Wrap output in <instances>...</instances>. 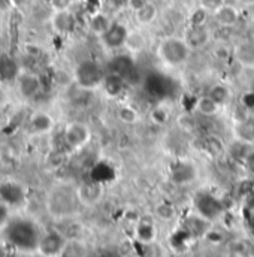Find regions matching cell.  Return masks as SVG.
I'll list each match as a JSON object with an SVG mask.
<instances>
[{"label": "cell", "mask_w": 254, "mask_h": 257, "mask_svg": "<svg viewBox=\"0 0 254 257\" xmlns=\"http://www.w3.org/2000/svg\"><path fill=\"white\" fill-rule=\"evenodd\" d=\"M2 232L8 245L21 253L38 251L39 241L44 233L39 224L27 217H17L9 220Z\"/></svg>", "instance_id": "6da1fadb"}, {"label": "cell", "mask_w": 254, "mask_h": 257, "mask_svg": "<svg viewBox=\"0 0 254 257\" xmlns=\"http://www.w3.org/2000/svg\"><path fill=\"white\" fill-rule=\"evenodd\" d=\"M79 199L76 194V189L69 184H59L53 187L47 196V211L54 218H67L73 215L76 208L79 206Z\"/></svg>", "instance_id": "7a4b0ae2"}, {"label": "cell", "mask_w": 254, "mask_h": 257, "mask_svg": "<svg viewBox=\"0 0 254 257\" xmlns=\"http://www.w3.org/2000/svg\"><path fill=\"white\" fill-rule=\"evenodd\" d=\"M157 57L168 67H180L190 59L191 50L183 36H166L157 45Z\"/></svg>", "instance_id": "3957f363"}, {"label": "cell", "mask_w": 254, "mask_h": 257, "mask_svg": "<svg viewBox=\"0 0 254 257\" xmlns=\"http://www.w3.org/2000/svg\"><path fill=\"white\" fill-rule=\"evenodd\" d=\"M105 72L102 66L94 60H82L73 69V82L85 91L96 90L102 87Z\"/></svg>", "instance_id": "277c9868"}, {"label": "cell", "mask_w": 254, "mask_h": 257, "mask_svg": "<svg viewBox=\"0 0 254 257\" xmlns=\"http://www.w3.org/2000/svg\"><path fill=\"white\" fill-rule=\"evenodd\" d=\"M91 128L84 121H70L64 126L63 142L70 150H81L91 141Z\"/></svg>", "instance_id": "5b68a950"}, {"label": "cell", "mask_w": 254, "mask_h": 257, "mask_svg": "<svg viewBox=\"0 0 254 257\" xmlns=\"http://www.w3.org/2000/svg\"><path fill=\"white\" fill-rule=\"evenodd\" d=\"M67 242L69 241L66 235L60 230H56V229L45 230L39 241L38 253L42 257H62Z\"/></svg>", "instance_id": "8992f818"}, {"label": "cell", "mask_w": 254, "mask_h": 257, "mask_svg": "<svg viewBox=\"0 0 254 257\" xmlns=\"http://www.w3.org/2000/svg\"><path fill=\"white\" fill-rule=\"evenodd\" d=\"M27 193L24 186L20 181L15 180H5L0 183V202L12 206H20L26 202Z\"/></svg>", "instance_id": "52a82bcc"}, {"label": "cell", "mask_w": 254, "mask_h": 257, "mask_svg": "<svg viewBox=\"0 0 254 257\" xmlns=\"http://www.w3.org/2000/svg\"><path fill=\"white\" fill-rule=\"evenodd\" d=\"M194 205H196L199 215H202L203 218H206L209 221L217 218L223 211L220 200L209 193H199L194 199Z\"/></svg>", "instance_id": "ba28073f"}, {"label": "cell", "mask_w": 254, "mask_h": 257, "mask_svg": "<svg viewBox=\"0 0 254 257\" xmlns=\"http://www.w3.org/2000/svg\"><path fill=\"white\" fill-rule=\"evenodd\" d=\"M76 194L82 206H94L103 197V186L97 180L82 183L76 187Z\"/></svg>", "instance_id": "9c48e42d"}, {"label": "cell", "mask_w": 254, "mask_h": 257, "mask_svg": "<svg viewBox=\"0 0 254 257\" xmlns=\"http://www.w3.org/2000/svg\"><path fill=\"white\" fill-rule=\"evenodd\" d=\"M212 18L217 23V26H220L223 29H232V27H235L239 23L241 12H239V9L236 6L224 2L221 6H218L212 12Z\"/></svg>", "instance_id": "30bf717a"}, {"label": "cell", "mask_w": 254, "mask_h": 257, "mask_svg": "<svg viewBox=\"0 0 254 257\" xmlns=\"http://www.w3.org/2000/svg\"><path fill=\"white\" fill-rule=\"evenodd\" d=\"M233 62L242 69L254 70V41H241L232 48Z\"/></svg>", "instance_id": "8fae6325"}, {"label": "cell", "mask_w": 254, "mask_h": 257, "mask_svg": "<svg viewBox=\"0 0 254 257\" xmlns=\"http://www.w3.org/2000/svg\"><path fill=\"white\" fill-rule=\"evenodd\" d=\"M129 32L130 30H127L126 26L120 23H112L111 29L100 38V41L108 50H120L126 47Z\"/></svg>", "instance_id": "7c38bea8"}, {"label": "cell", "mask_w": 254, "mask_h": 257, "mask_svg": "<svg viewBox=\"0 0 254 257\" xmlns=\"http://www.w3.org/2000/svg\"><path fill=\"white\" fill-rule=\"evenodd\" d=\"M184 41L189 44L191 50H200L205 45H208L209 39H211V33L206 29V26H189L184 30L183 35Z\"/></svg>", "instance_id": "4fadbf2b"}, {"label": "cell", "mask_w": 254, "mask_h": 257, "mask_svg": "<svg viewBox=\"0 0 254 257\" xmlns=\"http://www.w3.org/2000/svg\"><path fill=\"white\" fill-rule=\"evenodd\" d=\"M127 85L129 84L126 82V79L115 72H108L103 78V82H102L103 91L106 93V96H109L112 99L120 97L126 91Z\"/></svg>", "instance_id": "5bb4252c"}, {"label": "cell", "mask_w": 254, "mask_h": 257, "mask_svg": "<svg viewBox=\"0 0 254 257\" xmlns=\"http://www.w3.org/2000/svg\"><path fill=\"white\" fill-rule=\"evenodd\" d=\"M233 136L236 142H242L247 145H254V114H250L239 120L233 128Z\"/></svg>", "instance_id": "9a60e30c"}, {"label": "cell", "mask_w": 254, "mask_h": 257, "mask_svg": "<svg viewBox=\"0 0 254 257\" xmlns=\"http://www.w3.org/2000/svg\"><path fill=\"white\" fill-rule=\"evenodd\" d=\"M51 26L56 33L69 35L75 29V17L69 9L67 11H54V15L51 18Z\"/></svg>", "instance_id": "2e32d148"}, {"label": "cell", "mask_w": 254, "mask_h": 257, "mask_svg": "<svg viewBox=\"0 0 254 257\" xmlns=\"http://www.w3.org/2000/svg\"><path fill=\"white\" fill-rule=\"evenodd\" d=\"M197 171L194 165L187 162H180L171 168V180L177 184H189L196 180Z\"/></svg>", "instance_id": "e0dca14e"}, {"label": "cell", "mask_w": 254, "mask_h": 257, "mask_svg": "<svg viewBox=\"0 0 254 257\" xmlns=\"http://www.w3.org/2000/svg\"><path fill=\"white\" fill-rule=\"evenodd\" d=\"M42 87L41 78L35 73H23L18 76V91L24 97H33Z\"/></svg>", "instance_id": "ac0fdd59"}, {"label": "cell", "mask_w": 254, "mask_h": 257, "mask_svg": "<svg viewBox=\"0 0 254 257\" xmlns=\"http://www.w3.org/2000/svg\"><path fill=\"white\" fill-rule=\"evenodd\" d=\"M112 20L109 17V14L106 12H96L90 17L88 20V29L91 30L93 35H96L97 38H102L112 26Z\"/></svg>", "instance_id": "d6986e66"}, {"label": "cell", "mask_w": 254, "mask_h": 257, "mask_svg": "<svg viewBox=\"0 0 254 257\" xmlns=\"http://www.w3.org/2000/svg\"><path fill=\"white\" fill-rule=\"evenodd\" d=\"M54 128V118L44 111H39L32 115L30 118V130L36 135H45L50 133Z\"/></svg>", "instance_id": "ffe728a7"}, {"label": "cell", "mask_w": 254, "mask_h": 257, "mask_svg": "<svg viewBox=\"0 0 254 257\" xmlns=\"http://www.w3.org/2000/svg\"><path fill=\"white\" fill-rule=\"evenodd\" d=\"M220 108L221 105L218 102H215L209 94H205V96H200L197 97L196 103H194V109L203 115V117H215L218 112H220Z\"/></svg>", "instance_id": "44dd1931"}, {"label": "cell", "mask_w": 254, "mask_h": 257, "mask_svg": "<svg viewBox=\"0 0 254 257\" xmlns=\"http://www.w3.org/2000/svg\"><path fill=\"white\" fill-rule=\"evenodd\" d=\"M18 76H20L18 63L6 54L0 56V79L2 81H15V79H18Z\"/></svg>", "instance_id": "7402d4cb"}, {"label": "cell", "mask_w": 254, "mask_h": 257, "mask_svg": "<svg viewBox=\"0 0 254 257\" xmlns=\"http://www.w3.org/2000/svg\"><path fill=\"white\" fill-rule=\"evenodd\" d=\"M133 15H135V21L139 26H150V24H153L157 20V17H159V8H157V5L154 2L150 0L144 8H141Z\"/></svg>", "instance_id": "603a6c76"}, {"label": "cell", "mask_w": 254, "mask_h": 257, "mask_svg": "<svg viewBox=\"0 0 254 257\" xmlns=\"http://www.w3.org/2000/svg\"><path fill=\"white\" fill-rule=\"evenodd\" d=\"M208 221L206 218H203L202 215H197V217H189L184 227H186V233L189 236H202V235H206L209 232V227H208Z\"/></svg>", "instance_id": "cb8c5ba5"}, {"label": "cell", "mask_w": 254, "mask_h": 257, "mask_svg": "<svg viewBox=\"0 0 254 257\" xmlns=\"http://www.w3.org/2000/svg\"><path fill=\"white\" fill-rule=\"evenodd\" d=\"M171 117H172L171 109L168 106H165V105H156V106H153L151 111H150V114H148L150 121L153 124H156V126H160V127L162 126H166L171 121Z\"/></svg>", "instance_id": "d4e9b609"}, {"label": "cell", "mask_w": 254, "mask_h": 257, "mask_svg": "<svg viewBox=\"0 0 254 257\" xmlns=\"http://www.w3.org/2000/svg\"><path fill=\"white\" fill-rule=\"evenodd\" d=\"M117 118L127 126H133L141 121V112L132 105H121L117 109Z\"/></svg>", "instance_id": "484cf974"}, {"label": "cell", "mask_w": 254, "mask_h": 257, "mask_svg": "<svg viewBox=\"0 0 254 257\" xmlns=\"http://www.w3.org/2000/svg\"><path fill=\"white\" fill-rule=\"evenodd\" d=\"M136 235L139 238V241L142 244H150L153 239H154V235H156V230H154V226L153 223L150 221H141L136 227Z\"/></svg>", "instance_id": "4316f807"}, {"label": "cell", "mask_w": 254, "mask_h": 257, "mask_svg": "<svg viewBox=\"0 0 254 257\" xmlns=\"http://www.w3.org/2000/svg\"><path fill=\"white\" fill-rule=\"evenodd\" d=\"M208 9H205L203 6H197L196 9H193L189 15V26H206L208 21Z\"/></svg>", "instance_id": "83f0119b"}, {"label": "cell", "mask_w": 254, "mask_h": 257, "mask_svg": "<svg viewBox=\"0 0 254 257\" xmlns=\"http://www.w3.org/2000/svg\"><path fill=\"white\" fill-rule=\"evenodd\" d=\"M215 102H218L221 106L227 102V99L230 97V91H229V88L226 87V85H223V84H217V85H214L211 90H209V93H208Z\"/></svg>", "instance_id": "f1b7e54d"}, {"label": "cell", "mask_w": 254, "mask_h": 257, "mask_svg": "<svg viewBox=\"0 0 254 257\" xmlns=\"http://www.w3.org/2000/svg\"><path fill=\"white\" fill-rule=\"evenodd\" d=\"M229 257H250V245L245 241L233 242L229 251Z\"/></svg>", "instance_id": "f546056e"}, {"label": "cell", "mask_w": 254, "mask_h": 257, "mask_svg": "<svg viewBox=\"0 0 254 257\" xmlns=\"http://www.w3.org/2000/svg\"><path fill=\"white\" fill-rule=\"evenodd\" d=\"M145 44V39L141 33L138 32H129V36H127L126 47L132 48V50H141Z\"/></svg>", "instance_id": "4dcf8cb0"}, {"label": "cell", "mask_w": 254, "mask_h": 257, "mask_svg": "<svg viewBox=\"0 0 254 257\" xmlns=\"http://www.w3.org/2000/svg\"><path fill=\"white\" fill-rule=\"evenodd\" d=\"M85 253L82 251V248L78 245V242H67L66 248H64L62 257H84Z\"/></svg>", "instance_id": "1f68e13d"}, {"label": "cell", "mask_w": 254, "mask_h": 257, "mask_svg": "<svg viewBox=\"0 0 254 257\" xmlns=\"http://www.w3.org/2000/svg\"><path fill=\"white\" fill-rule=\"evenodd\" d=\"M148 2H150V0H126V6L132 14H135V12H138L141 8H144Z\"/></svg>", "instance_id": "d6a6232c"}, {"label": "cell", "mask_w": 254, "mask_h": 257, "mask_svg": "<svg viewBox=\"0 0 254 257\" xmlns=\"http://www.w3.org/2000/svg\"><path fill=\"white\" fill-rule=\"evenodd\" d=\"M50 3L54 11H67L70 9L73 0H50Z\"/></svg>", "instance_id": "836d02e7"}, {"label": "cell", "mask_w": 254, "mask_h": 257, "mask_svg": "<svg viewBox=\"0 0 254 257\" xmlns=\"http://www.w3.org/2000/svg\"><path fill=\"white\" fill-rule=\"evenodd\" d=\"M8 221H9V206L0 202V230H3Z\"/></svg>", "instance_id": "e575fe53"}, {"label": "cell", "mask_w": 254, "mask_h": 257, "mask_svg": "<svg viewBox=\"0 0 254 257\" xmlns=\"http://www.w3.org/2000/svg\"><path fill=\"white\" fill-rule=\"evenodd\" d=\"M224 0H200V6L208 9L209 12H214L218 6H221Z\"/></svg>", "instance_id": "d590c367"}, {"label": "cell", "mask_w": 254, "mask_h": 257, "mask_svg": "<svg viewBox=\"0 0 254 257\" xmlns=\"http://www.w3.org/2000/svg\"><path fill=\"white\" fill-rule=\"evenodd\" d=\"M215 57L220 59V60L229 59V57H232V50H229V48L224 47V45H220V47L215 48Z\"/></svg>", "instance_id": "8d00e7d4"}, {"label": "cell", "mask_w": 254, "mask_h": 257, "mask_svg": "<svg viewBox=\"0 0 254 257\" xmlns=\"http://www.w3.org/2000/svg\"><path fill=\"white\" fill-rule=\"evenodd\" d=\"M247 209L254 215V192L247 196Z\"/></svg>", "instance_id": "74e56055"}, {"label": "cell", "mask_w": 254, "mask_h": 257, "mask_svg": "<svg viewBox=\"0 0 254 257\" xmlns=\"http://www.w3.org/2000/svg\"><path fill=\"white\" fill-rule=\"evenodd\" d=\"M0 257H6V250L0 245Z\"/></svg>", "instance_id": "f35d334b"}]
</instances>
